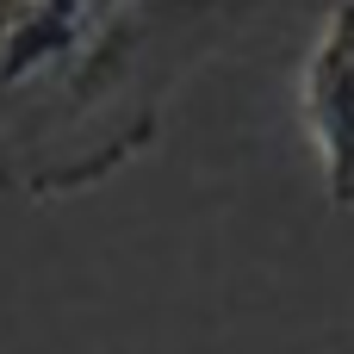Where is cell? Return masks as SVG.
<instances>
[{
	"instance_id": "cell-1",
	"label": "cell",
	"mask_w": 354,
	"mask_h": 354,
	"mask_svg": "<svg viewBox=\"0 0 354 354\" xmlns=\"http://www.w3.org/2000/svg\"><path fill=\"white\" fill-rule=\"evenodd\" d=\"M236 0H0V187L81 193L124 168Z\"/></svg>"
},
{
	"instance_id": "cell-2",
	"label": "cell",
	"mask_w": 354,
	"mask_h": 354,
	"mask_svg": "<svg viewBox=\"0 0 354 354\" xmlns=\"http://www.w3.org/2000/svg\"><path fill=\"white\" fill-rule=\"evenodd\" d=\"M311 62H324V68H336V75H348V81H354V0H336V6H330Z\"/></svg>"
}]
</instances>
